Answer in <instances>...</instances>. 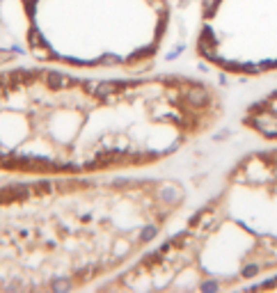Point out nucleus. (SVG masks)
<instances>
[{"label":"nucleus","mask_w":277,"mask_h":293,"mask_svg":"<svg viewBox=\"0 0 277 293\" xmlns=\"http://www.w3.org/2000/svg\"><path fill=\"white\" fill-rule=\"evenodd\" d=\"M145 268L174 289H234L277 270V149L241 158L218 195Z\"/></svg>","instance_id":"nucleus-1"},{"label":"nucleus","mask_w":277,"mask_h":293,"mask_svg":"<svg viewBox=\"0 0 277 293\" xmlns=\"http://www.w3.org/2000/svg\"><path fill=\"white\" fill-rule=\"evenodd\" d=\"M197 53L231 76L277 71V0H204Z\"/></svg>","instance_id":"nucleus-2"},{"label":"nucleus","mask_w":277,"mask_h":293,"mask_svg":"<svg viewBox=\"0 0 277 293\" xmlns=\"http://www.w3.org/2000/svg\"><path fill=\"white\" fill-rule=\"evenodd\" d=\"M243 124L261 138L277 142V92H273L270 97H263L261 101L247 108Z\"/></svg>","instance_id":"nucleus-3"},{"label":"nucleus","mask_w":277,"mask_h":293,"mask_svg":"<svg viewBox=\"0 0 277 293\" xmlns=\"http://www.w3.org/2000/svg\"><path fill=\"white\" fill-rule=\"evenodd\" d=\"M46 82L50 87H69L74 81L69 76H62V73H46Z\"/></svg>","instance_id":"nucleus-4"}]
</instances>
